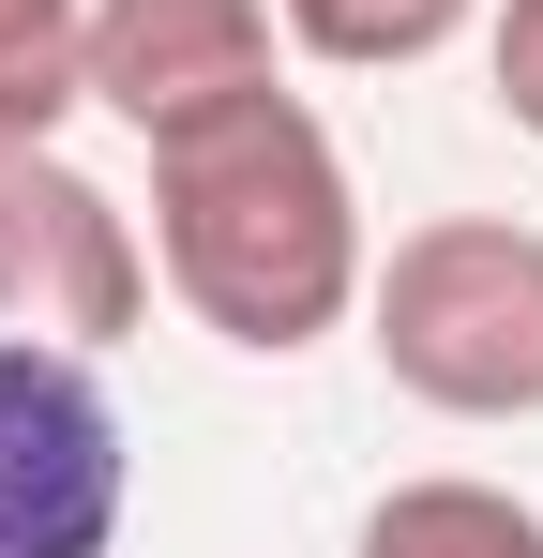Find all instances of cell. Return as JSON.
Wrapping results in <instances>:
<instances>
[{
  "instance_id": "obj_1",
  "label": "cell",
  "mask_w": 543,
  "mask_h": 558,
  "mask_svg": "<svg viewBox=\"0 0 543 558\" xmlns=\"http://www.w3.org/2000/svg\"><path fill=\"white\" fill-rule=\"evenodd\" d=\"M152 257L227 348H257V363L317 348L362 302V196H348L333 121L302 92H242L152 136Z\"/></svg>"
},
{
  "instance_id": "obj_2",
  "label": "cell",
  "mask_w": 543,
  "mask_h": 558,
  "mask_svg": "<svg viewBox=\"0 0 543 558\" xmlns=\"http://www.w3.org/2000/svg\"><path fill=\"white\" fill-rule=\"evenodd\" d=\"M362 317H377V377L408 408H438V423H529L543 408V227H514V211L408 227L362 272Z\"/></svg>"
},
{
  "instance_id": "obj_3",
  "label": "cell",
  "mask_w": 543,
  "mask_h": 558,
  "mask_svg": "<svg viewBox=\"0 0 543 558\" xmlns=\"http://www.w3.org/2000/svg\"><path fill=\"white\" fill-rule=\"evenodd\" d=\"M136 317H152L136 211L90 182L61 136H0V332H46V348H121Z\"/></svg>"
},
{
  "instance_id": "obj_4",
  "label": "cell",
  "mask_w": 543,
  "mask_h": 558,
  "mask_svg": "<svg viewBox=\"0 0 543 558\" xmlns=\"http://www.w3.org/2000/svg\"><path fill=\"white\" fill-rule=\"evenodd\" d=\"M121 498H136V453L90 348L0 332V558H106Z\"/></svg>"
},
{
  "instance_id": "obj_5",
  "label": "cell",
  "mask_w": 543,
  "mask_h": 558,
  "mask_svg": "<svg viewBox=\"0 0 543 558\" xmlns=\"http://www.w3.org/2000/svg\"><path fill=\"white\" fill-rule=\"evenodd\" d=\"M76 92L106 121H136V136H181L212 106L272 92V0H90Z\"/></svg>"
},
{
  "instance_id": "obj_6",
  "label": "cell",
  "mask_w": 543,
  "mask_h": 558,
  "mask_svg": "<svg viewBox=\"0 0 543 558\" xmlns=\"http://www.w3.org/2000/svg\"><path fill=\"white\" fill-rule=\"evenodd\" d=\"M362 558H543V513L514 483L438 468V483H393V498L362 513Z\"/></svg>"
},
{
  "instance_id": "obj_7",
  "label": "cell",
  "mask_w": 543,
  "mask_h": 558,
  "mask_svg": "<svg viewBox=\"0 0 543 558\" xmlns=\"http://www.w3.org/2000/svg\"><path fill=\"white\" fill-rule=\"evenodd\" d=\"M317 61H348V76H393V61H438L452 31L483 15V0H272Z\"/></svg>"
},
{
  "instance_id": "obj_8",
  "label": "cell",
  "mask_w": 543,
  "mask_h": 558,
  "mask_svg": "<svg viewBox=\"0 0 543 558\" xmlns=\"http://www.w3.org/2000/svg\"><path fill=\"white\" fill-rule=\"evenodd\" d=\"M76 31L90 0H0V136H61L76 121Z\"/></svg>"
},
{
  "instance_id": "obj_9",
  "label": "cell",
  "mask_w": 543,
  "mask_h": 558,
  "mask_svg": "<svg viewBox=\"0 0 543 558\" xmlns=\"http://www.w3.org/2000/svg\"><path fill=\"white\" fill-rule=\"evenodd\" d=\"M483 76H498V121H514V136H543V0H498Z\"/></svg>"
}]
</instances>
